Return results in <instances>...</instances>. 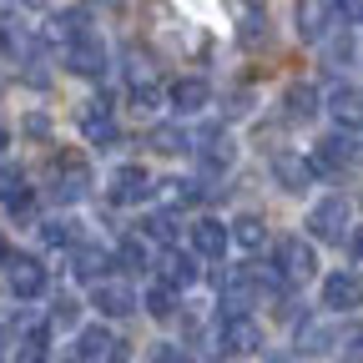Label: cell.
I'll return each mask as SVG.
<instances>
[{
  "label": "cell",
  "instance_id": "6da1fadb",
  "mask_svg": "<svg viewBox=\"0 0 363 363\" xmlns=\"http://www.w3.org/2000/svg\"><path fill=\"white\" fill-rule=\"evenodd\" d=\"M91 192V172H86V157H76V152H66V157H56V172L45 177V197L51 202H81Z\"/></svg>",
  "mask_w": 363,
  "mask_h": 363
},
{
  "label": "cell",
  "instance_id": "7a4b0ae2",
  "mask_svg": "<svg viewBox=\"0 0 363 363\" xmlns=\"http://www.w3.org/2000/svg\"><path fill=\"white\" fill-rule=\"evenodd\" d=\"M0 272H6V288L16 293V298H40L45 293V283H51V272H45V262L40 257H30V252H11L6 262H0Z\"/></svg>",
  "mask_w": 363,
  "mask_h": 363
},
{
  "label": "cell",
  "instance_id": "3957f363",
  "mask_svg": "<svg viewBox=\"0 0 363 363\" xmlns=\"http://www.w3.org/2000/svg\"><path fill=\"white\" fill-rule=\"evenodd\" d=\"M272 272H278L283 283H308L313 272H318V252H313V242H303V238H283L278 242V252H272Z\"/></svg>",
  "mask_w": 363,
  "mask_h": 363
},
{
  "label": "cell",
  "instance_id": "277c9868",
  "mask_svg": "<svg viewBox=\"0 0 363 363\" xmlns=\"http://www.w3.org/2000/svg\"><path fill=\"white\" fill-rule=\"evenodd\" d=\"M76 121H81V131H86L91 147H111L116 136H121V126H116V116H111L106 101H81L76 106Z\"/></svg>",
  "mask_w": 363,
  "mask_h": 363
},
{
  "label": "cell",
  "instance_id": "5b68a950",
  "mask_svg": "<svg viewBox=\"0 0 363 363\" xmlns=\"http://www.w3.org/2000/svg\"><path fill=\"white\" fill-rule=\"evenodd\" d=\"M343 227H348V202L343 197H323L308 212V233L318 242H343Z\"/></svg>",
  "mask_w": 363,
  "mask_h": 363
},
{
  "label": "cell",
  "instance_id": "8992f818",
  "mask_svg": "<svg viewBox=\"0 0 363 363\" xmlns=\"http://www.w3.org/2000/svg\"><path fill=\"white\" fill-rule=\"evenodd\" d=\"M308 162H313V172H348V167L358 162V147H353L348 131H333V136L318 142V152H313Z\"/></svg>",
  "mask_w": 363,
  "mask_h": 363
},
{
  "label": "cell",
  "instance_id": "52a82bcc",
  "mask_svg": "<svg viewBox=\"0 0 363 363\" xmlns=\"http://www.w3.org/2000/svg\"><path fill=\"white\" fill-rule=\"evenodd\" d=\"M323 308H333V313L363 308V278H358V272H328V283H323Z\"/></svg>",
  "mask_w": 363,
  "mask_h": 363
},
{
  "label": "cell",
  "instance_id": "ba28073f",
  "mask_svg": "<svg viewBox=\"0 0 363 363\" xmlns=\"http://www.w3.org/2000/svg\"><path fill=\"white\" fill-rule=\"evenodd\" d=\"M152 197V177L142 167H116L111 172V202L116 207H136V202H147Z\"/></svg>",
  "mask_w": 363,
  "mask_h": 363
},
{
  "label": "cell",
  "instance_id": "9c48e42d",
  "mask_svg": "<svg viewBox=\"0 0 363 363\" xmlns=\"http://www.w3.org/2000/svg\"><path fill=\"white\" fill-rule=\"evenodd\" d=\"M116 338L106 328H81L76 333V348H71V363H116Z\"/></svg>",
  "mask_w": 363,
  "mask_h": 363
},
{
  "label": "cell",
  "instance_id": "30bf717a",
  "mask_svg": "<svg viewBox=\"0 0 363 363\" xmlns=\"http://www.w3.org/2000/svg\"><path fill=\"white\" fill-rule=\"evenodd\" d=\"M272 177H278V187H283V192H308L318 172H313L308 157H298V152H278V157H272Z\"/></svg>",
  "mask_w": 363,
  "mask_h": 363
},
{
  "label": "cell",
  "instance_id": "8fae6325",
  "mask_svg": "<svg viewBox=\"0 0 363 363\" xmlns=\"http://www.w3.org/2000/svg\"><path fill=\"white\" fill-rule=\"evenodd\" d=\"M197 147H202L197 157H202V172L207 177H217V172H227V167L238 162V147H233V136H227V131H202Z\"/></svg>",
  "mask_w": 363,
  "mask_h": 363
},
{
  "label": "cell",
  "instance_id": "7c38bea8",
  "mask_svg": "<svg viewBox=\"0 0 363 363\" xmlns=\"http://www.w3.org/2000/svg\"><path fill=\"white\" fill-rule=\"evenodd\" d=\"M66 71H76V76H101V71H106V51H101V40H96V35L71 40V45H66Z\"/></svg>",
  "mask_w": 363,
  "mask_h": 363
},
{
  "label": "cell",
  "instance_id": "4fadbf2b",
  "mask_svg": "<svg viewBox=\"0 0 363 363\" xmlns=\"http://www.w3.org/2000/svg\"><path fill=\"white\" fill-rule=\"evenodd\" d=\"M328 116H333L343 131H358V126H363V91H358V86H333V91H328Z\"/></svg>",
  "mask_w": 363,
  "mask_h": 363
},
{
  "label": "cell",
  "instance_id": "5bb4252c",
  "mask_svg": "<svg viewBox=\"0 0 363 363\" xmlns=\"http://www.w3.org/2000/svg\"><path fill=\"white\" fill-rule=\"evenodd\" d=\"M217 343H222V353H257L262 348V328L252 323V318H227Z\"/></svg>",
  "mask_w": 363,
  "mask_h": 363
},
{
  "label": "cell",
  "instance_id": "9a60e30c",
  "mask_svg": "<svg viewBox=\"0 0 363 363\" xmlns=\"http://www.w3.org/2000/svg\"><path fill=\"white\" fill-rule=\"evenodd\" d=\"M157 267H162V288H187V283H197V257H187V252H177V247H162V257H157Z\"/></svg>",
  "mask_w": 363,
  "mask_h": 363
},
{
  "label": "cell",
  "instance_id": "2e32d148",
  "mask_svg": "<svg viewBox=\"0 0 363 363\" xmlns=\"http://www.w3.org/2000/svg\"><path fill=\"white\" fill-rule=\"evenodd\" d=\"M333 30V6L328 0H298V35L303 40H323Z\"/></svg>",
  "mask_w": 363,
  "mask_h": 363
},
{
  "label": "cell",
  "instance_id": "e0dca14e",
  "mask_svg": "<svg viewBox=\"0 0 363 363\" xmlns=\"http://www.w3.org/2000/svg\"><path fill=\"white\" fill-rule=\"evenodd\" d=\"M293 343H298L303 358H318V353H328V348L338 343V333H333L328 323H318V318H303L298 333H293Z\"/></svg>",
  "mask_w": 363,
  "mask_h": 363
},
{
  "label": "cell",
  "instance_id": "ac0fdd59",
  "mask_svg": "<svg viewBox=\"0 0 363 363\" xmlns=\"http://www.w3.org/2000/svg\"><path fill=\"white\" fill-rule=\"evenodd\" d=\"M91 308H101L106 318H126L136 308V298H131L126 283H96V288H91Z\"/></svg>",
  "mask_w": 363,
  "mask_h": 363
},
{
  "label": "cell",
  "instance_id": "d6986e66",
  "mask_svg": "<svg viewBox=\"0 0 363 363\" xmlns=\"http://www.w3.org/2000/svg\"><path fill=\"white\" fill-rule=\"evenodd\" d=\"M192 252H197V257H207V262H217V257L227 252V227H222L217 217H207V222H197V227H192Z\"/></svg>",
  "mask_w": 363,
  "mask_h": 363
},
{
  "label": "cell",
  "instance_id": "ffe728a7",
  "mask_svg": "<svg viewBox=\"0 0 363 363\" xmlns=\"http://www.w3.org/2000/svg\"><path fill=\"white\" fill-rule=\"evenodd\" d=\"M126 86L136 91V96H142V91H162L157 86V61L142 51V45H131V51H126Z\"/></svg>",
  "mask_w": 363,
  "mask_h": 363
},
{
  "label": "cell",
  "instance_id": "44dd1931",
  "mask_svg": "<svg viewBox=\"0 0 363 363\" xmlns=\"http://www.w3.org/2000/svg\"><path fill=\"white\" fill-rule=\"evenodd\" d=\"M71 267H76L81 283H101V272L111 267V257H106L101 247H76V252H71Z\"/></svg>",
  "mask_w": 363,
  "mask_h": 363
},
{
  "label": "cell",
  "instance_id": "7402d4cb",
  "mask_svg": "<svg viewBox=\"0 0 363 363\" xmlns=\"http://www.w3.org/2000/svg\"><path fill=\"white\" fill-rule=\"evenodd\" d=\"M313 111H318V91H313V86H288L283 116H288V121H313Z\"/></svg>",
  "mask_w": 363,
  "mask_h": 363
},
{
  "label": "cell",
  "instance_id": "603a6c76",
  "mask_svg": "<svg viewBox=\"0 0 363 363\" xmlns=\"http://www.w3.org/2000/svg\"><path fill=\"white\" fill-rule=\"evenodd\" d=\"M86 26H91V21H86V11H61L56 21H45V35L71 45V40H81V35H86Z\"/></svg>",
  "mask_w": 363,
  "mask_h": 363
},
{
  "label": "cell",
  "instance_id": "cb8c5ba5",
  "mask_svg": "<svg viewBox=\"0 0 363 363\" xmlns=\"http://www.w3.org/2000/svg\"><path fill=\"white\" fill-rule=\"evenodd\" d=\"M227 238H233L242 252H257V247L267 242V227H262V217H252V212H247V217H238V222H233V233H227Z\"/></svg>",
  "mask_w": 363,
  "mask_h": 363
},
{
  "label": "cell",
  "instance_id": "d4e9b609",
  "mask_svg": "<svg viewBox=\"0 0 363 363\" xmlns=\"http://www.w3.org/2000/svg\"><path fill=\"white\" fill-rule=\"evenodd\" d=\"M172 106H177V111H202V106H207V81H197V76L177 81V86H172Z\"/></svg>",
  "mask_w": 363,
  "mask_h": 363
},
{
  "label": "cell",
  "instance_id": "484cf974",
  "mask_svg": "<svg viewBox=\"0 0 363 363\" xmlns=\"http://www.w3.org/2000/svg\"><path fill=\"white\" fill-rule=\"evenodd\" d=\"M162 197H167V207H192L202 192H197V182H187V177H167L162 182Z\"/></svg>",
  "mask_w": 363,
  "mask_h": 363
},
{
  "label": "cell",
  "instance_id": "4316f807",
  "mask_svg": "<svg viewBox=\"0 0 363 363\" xmlns=\"http://www.w3.org/2000/svg\"><path fill=\"white\" fill-rule=\"evenodd\" d=\"M111 262L121 267V278H131V272H142V267H147V247L136 242V238H126V242L116 247V257H111Z\"/></svg>",
  "mask_w": 363,
  "mask_h": 363
},
{
  "label": "cell",
  "instance_id": "83f0119b",
  "mask_svg": "<svg viewBox=\"0 0 363 363\" xmlns=\"http://www.w3.org/2000/svg\"><path fill=\"white\" fill-rule=\"evenodd\" d=\"M35 233H40V242H45V247H71V242H76V222L56 217V222H40Z\"/></svg>",
  "mask_w": 363,
  "mask_h": 363
},
{
  "label": "cell",
  "instance_id": "f1b7e54d",
  "mask_svg": "<svg viewBox=\"0 0 363 363\" xmlns=\"http://www.w3.org/2000/svg\"><path fill=\"white\" fill-rule=\"evenodd\" d=\"M0 45L16 56V61H30V51H35V35L26 30V26H6V35H0Z\"/></svg>",
  "mask_w": 363,
  "mask_h": 363
},
{
  "label": "cell",
  "instance_id": "f546056e",
  "mask_svg": "<svg viewBox=\"0 0 363 363\" xmlns=\"http://www.w3.org/2000/svg\"><path fill=\"white\" fill-rule=\"evenodd\" d=\"M152 152H162V157L187 152V131H182V126H157L152 131Z\"/></svg>",
  "mask_w": 363,
  "mask_h": 363
},
{
  "label": "cell",
  "instance_id": "4dcf8cb0",
  "mask_svg": "<svg viewBox=\"0 0 363 363\" xmlns=\"http://www.w3.org/2000/svg\"><path fill=\"white\" fill-rule=\"evenodd\" d=\"M142 303H147V313H152V318H162V323H167V318H177V293H172V288H162V283H157Z\"/></svg>",
  "mask_w": 363,
  "mask_h": 363
},
{
  "label": "cell",
  "instance_id": "1f68e13d",
  "mask_svg": "<svg viewBox=\"0 0 363 363\" xmlns=\"http://www.w3.org/2000/svg\"><path fill=\"white\" fill-rule=\"evenodd\" d=\"M238 40H242V45H262V40H267V21H262L257 11H247V16L238 21Z\"/></svg>",
  "mask_w": 363,
  "mask_h": 363
},
{
  "label": "cell",
  "instance_id": "d6a6232c",
  "mask_svg": "<svg viewBox=\"0 0 363 363\" xmlns=\"http://www.w3.org/2000/svg\"><path fill=\"white\" fill-rule=\"evenodd\" d=\"M142 227H147V238H157V242H167V247H172V238H177V217H172V212H152Z\"/></svg>",
  "mask_w": 363,
  "mask_h": 363
},
{
  "label": "cell",
  "instance_id": "836d02e7",
  "mask_svg": "<svg viewBox=\"0 0 363 363\" xmlns=\"http://www.w3.org/2000/svg\"><path fill=\"white\" fill-rule=\"evenodd\" d=\"M338 358H343V363H363V323H353V328L338 338Z\"/></svg>",
  "mask_w": 363,
  "mask_h": 363
},
{
  "label": "cell",
  "instance_id": "e575fe53",
  "mask_svg": "<svg viewBox=\"0 0 363 363\" xmlns=\"http://www.w3.org/2000/svg\"><path fill=\"white\" fill-rule=\"evenodd\" d=\"M21 197H26V177L16 167H6L0 172V202H21Z\"/></svg>",
  "mask_w": 363,
  "mask_h": 363
},
{
  "label": "cell",
  "instance_id": "d590c367",
  "mask_svg": "<svg viewBox=\"0 0 363 363\" xmlns=\"http://www.w3.org/2000/svg\"><path fill=\"white\" fill-rule=\"evenodd\" d=\"M76 318H81L76 298H56V308H51V328H76Z\"/></svg>",
  "mask_w": 363,
  "mask_h": 363
},
{
  "label": "cell",
  "instance_id": "8d00e7d4",
  "mask_svg": "<svg viewBox=\"0 0 363 363\" xmlns=\"http://www.w3.org/2000/svg\"><path fill=\"white\" fill-rule=\"evenodd\" d=\"M16 363H45V328H40V333H30V338L21 343Z\"/></svg>",
  "mask_w": 363,
  "mask_h": 363
},
{
  "label": "cell",
  "instance_id": "74e56055",
  "mask_svg": "<svg viewBox=\"0 0 363 363\" xmlns=\"http://www.w3.org/2000/svg\"><path fill=\"white\" fill-rule=\"evenodd\" d=\"M348 56H353V35H348V30H338V35L328 40V61H333V66H343Z\"/></svg>",
  "mask_w": 363,
  "mask_h": 363
},
{
  "label": "cell",
  "instance_id": "f35d334b",
  "mask_svg": "<svg viewBox=\"0 0 363 363\" xmlns=\"http://www.w3.org/2000/svg\"><path fill=\"white\" fill-rule=\"evenodd\" d=\"M26 136H35V142H45V136H51V116L30 111V116H26Z\"/></svg>",
  "mask_w": 363,
  "mask_h": 363
},
{
  "label": "cell",
  "instance_id": "ab89813d",
  "mask_svg": "<svg viewBox=\"0 0 363 363\" xmlns=\"http://www.w3.org/2000/svg\"><path fill=\"white\" fill-rule=\"evenodd\" d=\"M152 363H192V358L182 353V348H167V343H162V348H152Z\"/></svg>",
  "mask_w": 363,
  "mask_h": 363
},
{
  "label": "cell",
  "instance_id": "60d3db41",
  "mask_svg": "<svg viewBox=\"0 0 363 363\" xmlns=\"http://www.w3.org/2000/svg\"><path fill=\"white\" fill-rule=\"evenodd\" d=\"M353 262H358V267H363V233H358V238H353Z\"/></svg>",
  "mask_w": 363,
  "mask_h": 363
},
{
  "label": "cell",
  "instance_id": "b9f144b4",
  "mask_svg": "<svg viewBox=\"0 0 363 363\" xmlns=\"http://www.w3.org/2000/svg\"><path fill=\"white\" fill-rule=\"evenodd\" d=\"M6 257H11V252H6V238H0V262H6Z\"/></svg>",
  "mask_w": 363,
  "mask_h": 363
},
{
  "label": "cell",
  "instance_id": "7bdbcfd3",
  "mask_svg": "<svg viewBox=\"0 0 363 363\" xmlns=\"http://www.w3.org/2000/svg\"><path fill=\"white\" fill-rule=\"evenodd\" d=\"M0 152H6V126H0Z\"/></svg>",
  "mask_w": 363,
  "mask_h": 363
},
{
  "label": "cell",
  "instance_id": "ee69618b",
  "mask_svg": "<svg viewBox=\"0 0 363 363\" xmlns=\"http://www.w3.org/2000/svg\"><path fill=\"white\" fill-rule=\"evenodd\" d=\"M267 363H293V358H267Z\"/></svg>",
  "mask_w": 363,
  "mask_h": 363
},
{
  "label": "cell",
  "instance_id": "f6af8a7d",
  "mask_svg": "<svg viewBox=\"0 0 363 363\" xmlns=\"http://www.w3.org/2000/svg\"><path fill=\"white\" fill-rule=\"evenodd\" d=\"M26 6H45V0H26Z\"/></svg>",
  "mask_w": 363,
  "mask_h": 363
}]
</instances>
